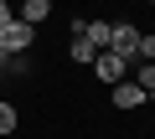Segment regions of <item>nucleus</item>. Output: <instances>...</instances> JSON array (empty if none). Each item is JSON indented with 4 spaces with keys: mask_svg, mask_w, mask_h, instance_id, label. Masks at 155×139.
Listing matches in <instances>:
<instances>
[{
    "mask_svg": "<svg viewBox=\"0 0 155 139\" xmlns=\"http://www.w3.org/2000/svg\"><path fill=\"white\" fill-rule=\"evenodd\" d=\"M26 26H41L47 16H52V0H21V11H16Z\"/></svg>",
    "mask_w": 155,
    "mask_h": 139,
    "instance_id": "423d86ee",
    "label": "nucleus"
},
{
    "mask_svg": "<svg viewBox=\"0 0 155 139\" xmlns=\"http://www.w3.org/2000/svg\"><path fill=\"white\" fill-rule=\"evenodd\" d=\"M0 46L5 52H31L36 46V26H26L21 16H11L5 26H0Z\"/></svg>",
    "mask_w": 155,
    "mask_h": 139,
    "instance_id": "f03ea898",
    "label": "nucleus"
},
{
    "mask_svg": "<svg viewBox=\"0 0 155 139\" xmlns=\"http://www.w3.org/2000/svg\"><path fill=\"white\" fill-rule=\"evenodd\" d=\"M134 46H140V26L134 21H109V46L104 52H119L124 62H134Z\"/></svg>",
    "mask_w": 155,
    "mask_h": 139,
    "instance_id": "f257e3e1",
    "label": "nucleus"
},
{
    "mask_svg": "<svg viewBox=\"0 0 155 139\" xmlns=\"http://www.w3.org/2000/svg\"><path fill=\"white\" fill-rule=\"evenodd\" d=\"M11 21V0H0V26H5Z\"/></svg>",
    "mask_w": 155,
    "mask_h": 139,
    "instance_id": "f8f14e48",
    "label": "nucleus"
},
{
    "mask_svg": "<svg viewBox=\"0 0 155 139\" xmlns=\"http://www.w3.org/2000/svg\"><path fill=\"white\" fill-rule=\"evenodd\" d=\"M16 124H21L16 103H5V98H0V134H16Z\"/></svg>",
    "mask_w": 155,
    "mask_h": 139,
    "instance_id": "9d476101",
    "label": "nucleus"
},
{
    "mask_svg": "<svg viewBox=\"0 0 155 139\" xmlns=\"http://www.w3.org/2000/svg\"><path fill=\"white\" fill-rule=\"evenodd\" d=\"M129 67H134V62H124L119 52H98V57H93V77L114 88V83H124V77H129Z\"/></svg>",
    "mask_w": 155,
    "mask_h": 139,
    "instance_id": "7ed1b4c3",
    "label": "nucleus"
},
{
    "mask_svg": "<svg viewBox=\"0 0 155 139\" xmlns=\"http://www.w3.org/2000/svg\"><path fill=\"white\" fill-rule=\"evenodd\" d=\"M5 57H11V52H5V46H0V72H5Z\"/></svg>",
    "mask_w": 155,
    "mask_h": 139,
    "instance_id": "ddd939ff",
    "label": "nucleus"
},
{
    "mask_svg": "<svg viewBox=\"0 0 155 139\" xmlns=\"http://www.w3.org/2000/svg\"><path fill=\"white\" fill-rule=\"evenodd\" d=\"M78 36H88V41H93V46L104 52V46H109V21H88V26L78 31Z\"/></svg>",
    "mask_w": 155,
    "mask_h": 139,
    "instance_id": "1a4fd4ad",
    "label": "nucleus"
},
{
    "mask_svg": "<svg viewBox=\"0 0 155 139\" xmlns=\"http://www.w3.org/2000/svg\"><path fill=\"white\" fill-rule=\"evenodd\" d=\"M150 5H155V0H150Z\"/></svg>",
    "mask_w": 155,
    "mask_h": 139,
    "instance_id": "4468645a",
    "label": "nucleus"
},
{
    "mask_svg": "<svg viewBox=\"0 0 155 139\" xmlns=\"http://www.w3.org/2000/svg\"><path fill=\"white\" fill-rule=\"evenodd\" d=\"M134 83H140L145 98H155V62H140V67H134Z\"/></svg>",
    "mask_w": 155,
    "mask_h": 139,
    "instance_id": "6e6552de",
    "label": "nucleus"
},
{
    "mask_svg": "<svg viewBox=\"0 0 155 139\" xmlns=\"http://www.w3.org/2000/svg\"><path fill=\"white\" fill-rule=\"evenodd\" d=\"M145 103H150V98L140 93V83H134V77L114 83V108H119V113H129V108H145Z\"/></svg>",
    "mask_w": 155,
    "mask_h": 139,
    "instance_id": "20e7f679",
    "label": "nucleus"
},
{
    "mask_svg": "<svg viewBox=\"0 0 155 139\" xmlns=\"http://www.w3.org/2000/svg\"><path fill=\"white\" fill-rule=\"evenodd\" d=\"M67 57H72L78 67H93V57H98V46H93L88 36H72V46H67Z\"/></svg>",
    "mask_w": 155,
    "mask_h": 139,
    "instance_id": "0eeeda50",
    "label": "nucleus"
},
{
    "mask_svg": "<svg viewBox=\"0 0 155 139\" xmlns=\"http://www.w3.org/2000/svg\"><path fill=\"white\" fill-rule=\"evenodd\" d=\"M31 72H36L31 52H11V57H5V72H0V77H31Z\"/></svg>",
    "mask_w": 155,
    "mask_h": 139,
    "instance_id": "39448f33",
    "label": "nucleus"
},
{
    "mask_svg": "<svg viewBox=\"0 0 155 139\" xmlns=\"http://www.w3.org/2000/svg\"><path fill=\"white\" fill-rule=\"evenodd\" d=\"M134 62H155V36L140 31V46H134Z\"/></svg>",
    "mask_w": 155,
    "mask_h": 139,
    "instance_id": "9b49d317",
    "label": "nucleus"
}]
</instances>
